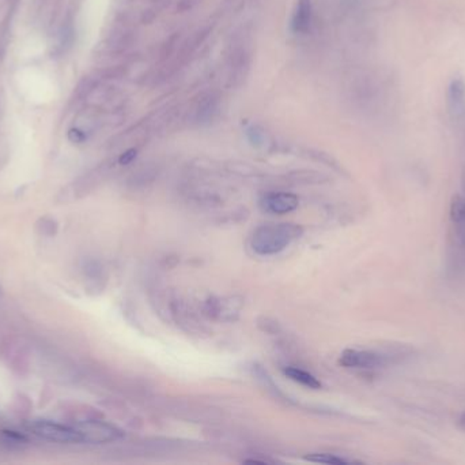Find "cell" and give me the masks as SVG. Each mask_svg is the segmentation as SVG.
Listing matches in <instances>:
<instances>
[{
  "label": "cell",
  "instance_id": "8fae6325",
  "mask_svg": "<svg viewBox=\"0 0 465 465\" xmlns=\"http://www.w3.org/2000/svg\"><path fill=\"white\" fill-rule=\"evenodd\" d=\"M313 22L312 0H297V6L291 19V30L295 35H306Z\"/></svg>",
  "mask_w": 465,
  "mask_h": 465
},
{
  "label": "cell",
  "instance_id": "52a82bcc",
  "mask_svg": "<svg viewBox=\"0 0 465 465\" xmlns=\"http://www.w3.org/2000/svg\"><path fill=\"white\" fill-rule=\"evenodd\" d=\"M263 210L272 214H287L294 212L300 205V198L291 193H269L260 201Z\"/></svg>",
  "mask_w": 465,
  "mask_h": 465
},
{
  "label": "cell",
  "instance_id": "8992f818",
  "mask_svg": "<svg viewBox=\"0 0 465 465\" xmlns=\"http://www.w3.org/2000/svg\"><path fill=\"white\" fill-rule=\"evenodd\" d=\"M450 226L454 248L465 253V197L454 195L450 204Z\"/></svg>",
  "mask_w": 465,
  "mask_h": 465
},
{
  "label": "cell",
  "instance_id": "2e32d148",
  "mask_svg": "<svg viewBox=\"0 0 465 465\" xmlns=\"http://www.w3.org/2000/svg\"><path fill=\"white\" fill-rule=\"evenodd\" d=\"M67 137H69V139L71 141L72 144H83L88 139V134L82 129H78V127H71L69 130Z\"/></svg>",
  "mask_w": 465,
  "mask_h": 465
},
{
  "label": "cell",
  "instance_id": "9c48e42d",
  "mask_svg": "<svg viewBox=\"0 0 465 465\" xmlns=\"http://www.w3.org/2000/svg\"><path fill=\"white\" fill-rule=\"evenodd\" d=\"M251 67V55L248 50L244 47L235 48L230 55L229 70H230V84L238 86L245 81Z\"/></svg>",
  "mask_w": 465,
  "mask_h": 465
},
{
  "label": "cell",
  "instance_id": "5bb4252c",
  "mask_svg": "<svg viewBox=\"0 0 465 465\" xmlns=\"http://www.w3.org/2000/svg\"><path fill=\"white\" fill-rule=\"evenodd\" d=\"M0 437H1V441L4 442V445L10 447H23L29 442V440L25 434L14 431V430H3Z\"/></svg>",
  "mask_w": 465,
  "mask_h": 465
},
{
  "label": "cell",
  "instance_id": "d6986e66",
  "mask_svg": "<svg viewBox=\"0 0 465 465\" xmlns=\"http://www.w3.org/2000/svg\"><path fill=\"white\" fill-rule=\"evenodd\" d=\"M457 426H459L460 430L465 431V411L461 415H460V418H459V420H457Z\"/></svg>",
  "mask_w": 465,
  "mask_h": 465
},
{
  "label": "cell",
  "instance_id": "e0dca14e",
  "mask_svg": "<svg viewBox=\"0 0 465 465\" xmlns=\"http://www.w3.org/2000/svg\"><path fill=\"white\" fill-rule=\"evenodd\" d=\"M136 156H138V149H135V148H132V149H128L119 157V163L122 164V166H128V164H131L135 159H136Z\"/></svg>",
  "mask_w": 465,
  "mask_h": 465
},
{
  "label": "cell",
  "instance_id": "7c38bea8",
  "mask_svg": "<svg viewBox=\"0 0 465 465\" xmlns=\"http://www.w3.org/2000/svg\"><path fill=\"white\" fill-rule=\"evenodd\" d=\"M283 372L286 374L287 377L301 385H304L306 388L309 389H322V382L314 377L312 375L310 372H305L302 369H298V367H286Z\"/></svg>",
  "mask_w": 465,
  "mask_h": 465
},
{
  "label": "cell",
  "instance_id": "5b68a950",
  "mask_svg": "<svg viewBox=\"0 0 465 465\" xmlns=\"http://www.w3.org/2000/svg\"><path fill=\"white\" fill-rule=\"evenodd\" d=\"M447 108L450 120L457 127H465V82L461 78H453L447 85Z\"/></svg>",
  "mask_w": 465,
  "mask_h": 465
},
{
  "label": "cell",
  "instance_id": "277c9868",
  "mask_svg": "<svg viewBox=\"0 0 465 465\" xmlns=\"http://www.w3.org/2000/svg\"><path fill=\"white\" fill-rule=\"evenodd\" d=\"M394 355L366 351V350H346L340 355V366L346 369H358V370H373L389 364L394 359Z\"/></svg>",
  "mask_w": 465,
  "mask_h": 465
},
{
  "label": "cell",
  "instance_id": "ac0fdd59",
  "mask_svg": "<svg viewBox=\"0 0 465 465\" xmlns=\"http://www.w3.org/2000/svg\"><path fill=\"white\" fill-rule=\"evenodd\" d=\"M11 10V0H0V25L8 18Z\"/></svg>",
  "mask_w": 465,
  "mask_h": 465
},
{
  "label": "cell",
  "instance_id": "ffe728a7",
  "mask_svg": "<svg viewBox=\"0 0 465 465\" xmlns=\"http://www.w3.org/2000/svg\"><path fill=\"white\" fill-rule=\"evenodd\" d=\"M0 294H1V288H0Z\"/></svg>",
  "mask_w": 465,
  "mask_h": 465
},
{
  "label": "cell",
  "instance_id": "3957f363",
  "mask_svg": "<svg viewBox=\"0 0 465 465\" xmlns=\"http://www.w3.org/2000/svg\"><path fill=\"white\" fill-rule=\"evenodd\" d=\"M82 437V444L101 445L117 441L123 437V431L102 420H82L73 425Z\"/></svg>",
  "mask_w": 465,
  "mask_h": 465
},
{
  "label": "cell",
  "instance_id": "9a60e30c",
  "mask_svg": "<svg viewBox=\"0 0 465 465\" xmlns=\"http://www.w3.org/2000/svg\"><path fill=\"white\" fill-rule=\"evenodd\" d=\"M208 33H210V29H207V30H199L196 33H194L191 36V38H188L187 42L182 45V48H181V56L191 55L196 50L197 47L207 38Z\"/></svg>",
  "mask_w": 465,
  "mask_h": 465
},
{
  "label": "cell",
  "instance_id": "ba28073f",
  "mask_svg": "<svg viewBox=\"0 0 465 465\" xmlns=\"http://www.w3.org/2000/svg\"><path fill=\"white\" fill-rule=\"evenodd\" d=\"M220 112V94L218 92H208L204 94L195 110V122L199 126H210Z\"/></svg>",
  "mask_w": 465,
  "mask_h": 465
},
{
  "label": "cell",
  "instance_id": "6da1fadb",
  "mask_svg": "<svg viewBox=\"0 0 465 465\" xmlns=\"http://www.w3.org/2000/svg\"><path fill=\"white\" fill-rule=\"evenodd\" d=\"M302 234L304 229L297 224H264L252 235V250L259 256H273L283 251Z\"/></svg>",
  "mask_w": 465,
  "mask_h": 465
},
{
  "label": "cell",
  "instance_id": "7a4b0ae2",
  "mask_svg": "<svg viewBox=\"0 0 465 465\" xmlns=\"http://www.w3.org/2000/svg\"><path fill=\"white\" fill-rule=\"evenodd\" d=\"M26 430L49 442L56 444H82V437L73 426L59 425L51 420H30L25 425Z\"/></svg>",
  "mask_w": 465,
  "mask_h": 465
},
{
  "label": "cell",
  "instance_id": "4fadbf2b",
  "mask_svg": "<svg viewBox=\"0 0 465 465\" xmlns=\"http://www.w3.org/2000/svg\"><path fill=\"white\" fill-rule=\"evenodd\" d=\"M305 460L310 461V463H320V464H331V465H346L353 464L357 463L354 460H348L344 459L338 454H332V453H313L305 457Z\"/></svg>",
  "mask_w": 465,
  "mask_h": 465
},
{
  "label": "cell",
  "instance_id": "30bf717a",
  "mask_svg": "<svg viewBox=\"0 0 465 465\" xmlns=\"http://www.w3.org/2000/svg\"><path fill=\"white\" fill-rule=\"evenodd\" d=\"M207 313L211 316L223 319V321H232L235 319L240 310L242 307V300L237 298L213 299L207 303Z\"/></svg>",
  "mask_w": 465,
  "mask_h": 465
}]
</instances>
